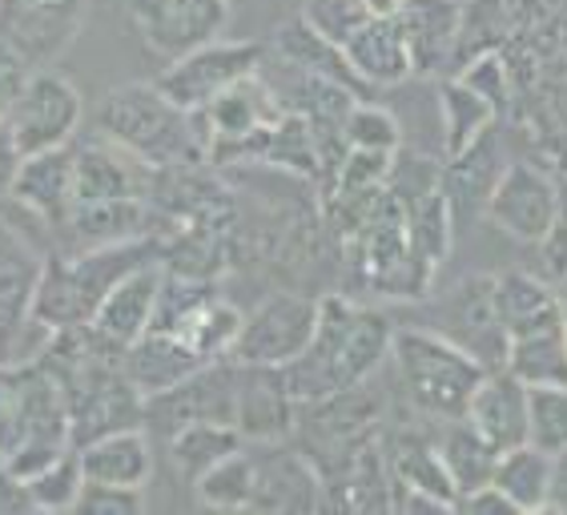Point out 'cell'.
<instances>
[{
	"label": "cell",
	"mask_w": 567,
	"mask_h": 515,
	"mask_svg": "<svg viewBox=\"0 0 567 515\" xmlns=\"http://www.w3.org/2000/svg\"><path fill=\"white\" fill-rule=\"evenodd\" d=\"M394 322L382 310L362 307L347 295L318 298V330L310 347L282 367L295 403H318L350 387H362L391 354Z\"/></svg>",
	"instance_id": "cell-1"
},
{
	"label": "cell",
	"mask_w": 567,
	"mask_h": 515,
	"mask_svg": "<svg viewBox=\"0 0 567 515\" xmlns=\"http://www.w3.org/2000/svg\"><path fill=\"white\" fill-rule=\"evenodd\" d=\"M73 451L65 383L49 362H0V463L21 483Z\"/></svg>",
	"instance_id": "cell-2"
},
{
	"label": "cell",
	"mask_w": 567,
	"mask_h": 515,
	"mask_svg": "<svg viewBox=\"0 0 567 515\" xmlns=\"http://www.w3.org/2000/svg\"><path fill=\"white\" fill-rule=\"evenodd\" d=\"M97 130L157 169L202 165L209 157V137L202 117L177 110L157 85L110 89L101 101Z\"/></svg>",
	"instance_id": "cell-3"
},
{
	"label": "cell",
	"mask_w": 567,
	"mask_h": 515,
	"mask_svg": "<svg viewBox=\"0 0 567 515\" xmlns=\"http://www.w3.org/2000/svg\"><path fill=\"white\" fill-rule=\"evenodd\" d=\"M153 258H162V254H157V241L150 238L93 246L81 258H49L41 266V278H37L29 318H37L49 330L85 327L97 315L101 298L110 295L130 270L153 262Z\"/></svg>",
	"instance_id": "cell-4"
},
{
	"label": "cell",
	"mask_w": 567,
	"mask_h": 515,
	"mask_svg": "<svg viewBox=\"0 0 567 515\" xmlns=\"http://www.w3.org/2000/svg\"><path fill=\"white\" fill-rule=\"evenodd\" d=\"M391 359L406 391V403L415 406L423 423H435V428L467 415L471 395L487 374V367L475 354H467L423 322L394 330Z\"/></svg>",
	"instance_id": "cell-5"
},
{
	"label": "cell",
	"mask_w": 567,
	"mask_h": 515,
	"mask_svg": "<svg viewBox=\"0 0 567 515\" xmlns=\"http://www.w3.org/2000/svg\"><path fill=\"white\" fill-rule=\"evenodd\" d=\"M495 282H499L495 275L463 278V282L451 286L447 295H439L431 318L423 322L455 347H463L467 354H475L487 371L507 367V327H503Z\"/></svg>",
	"instance_id": "cell-6"
},
{
	"label": "cell",
	"mask_w": 567,
	"mask_h": 515,
	"mask_svg": "<svg viewBox=\"0 0 567 515\" xmlns=\"http://www.w3.org/2000/svg\"><path fill=\"white\" fill-rule=\"evenodd\" d=\"M262 56H266V44L221 41L218 37V41H209V44H202V49H194V53L169 61V69H165L153 85L162 89L177 110L202 113L206 105H214L229 85L254 78V73L262 69Z\"/></svg>",
	"instance_id": "cell-7"
},
{
	"label": "cell",
	"mask_w": 567,
	"mask_h": 515,
	"mask_svg": "<svg viewBox=\"0 0 567 515\" xmlns=\"http://www.w3.org/2000/svg\"><path fill=\"white\" fill-rule=\"evenodd\" d=\"M81 117H85L81 93L61 73H53V69L49 73H29L21 97L12 105V145H17L21 157L61 150L81 130Z\"/></svg>",
	"instance_id": "cell-8"
},
{
	"label": "cell",
	"mask_w": 567,
	"mask_h": 515,
	"mask_svg": "<svg viewBox=\"0 0 567 515\" xmlns=\"http://www.w3.org/2000/svg\"><path fill=\"white\" fill-rule=\"evenodd\" d=\"M130 24L150 53L177 61L226 33L229 0H130Z\"/></svg>",
	"instance_id": "cell-9"
},
{
	"label": "cell",
	"mask_w": 567,
	"mask_h": 515,
	"mask_svg": "<svg viewBox=\"0 0 567 515\" xmlns=\"http://www.w3.org/2000/svg\"><path fill=\"white\" fill-rule=\"evenodd\" d=\"M318 330V298L270 295L262 307L241 322L238 347L229 359L250 367H286L310 347Z\"/></svg>",
	"instance_id": "cell-10"
},
{
	"label": "cell",
	"mask_w": 567,
	"mask_h": 515,
	"mask_svg": "<svg viewBox=\"0 0 567 515\" xmlns=\"http://www.w3.org/2000/svg\"><path fill=\"white\" fill-rule=\"evenodd\" d=\"M85 24V0L0 4V37L29 73H49Z\"/></svg>",
	"instance_id": "cell-11"
},
{
	"label": "cell",
	"mask_w": 567,
	"mask_h": 515,
	"mask_svg": "<svg viewBox=\"0 0 567 515\" xmlns=\"http://www.w3.org/2000/svg\"><path fill=\"white\" fill-rule=\"evenodd\" d=\"M559 214V182L532 162L503 169L499 186L487 202V218L519 246H539Z\"/></svg>",
	"instance_id": "cell-12"
},
{
	"label": "cell",
	"mask_w": 567,
	"mask_h": 515,
	"mask_svg": "<svg viewBox=\"0 0 567 515\" xmlns=\"http://www.w3.org/2000/svg\"><path fill=\"white\" fill-rule=\"evenodd\" d=\"M254 499L250 512H322V475L302 451L278 443H254Z\"/></svg>",
	"instance_id": "cell-13"
},
{
	"label": "cell",
	"mask_w": 567,
	"mask_h": 515,
	"mask_svg": "<svg viewBox=\"0 0 567 515\" xmlns=\"http://www.w3.org/2000/svg\"><path fill=\"white\" fill-rule=\"evenodd\" d=\"M162 282H165L162 258H153V262L130 270L110 295L101 298V307L89 327L97 330L113 351L125 354L133 342L153 327V310H157V298H162Z\"/></svg>",
	"instance_id": "cell-14"
},
{
	"label": "cell",
	"mask_w": 567,
	"mask_h": 515,
	"mask_svg": "<svg viewBox=\"0 0 567 515\" xmlns=\"http://www.w3.org/2000/svg\"><path fill=\"white\" fill-rule=\"evenodd\" d=\"M298 403L286 391L282 367H250L238 362V419L234 428L246 443H282L295 435Z\"/></svg>",
	"instance_id": "cell-15"
},
{
	"label": "cell",
	"mask_w": 567,
	"mask_h": 515,
	"mask_svg": "<svg viewBox=\"0 0 567 515\" xmlns=\"http://www.w3.org/2000/svg\"><path fill=\"white\" fill-rule=\"evenodd\" d=\"M467 423L499 451L519 447L527 443V423H532V387L507 367H495L483 374V383L471 395Z\"/></svg>",
	"instance_id": "cell-16"
},
{
	"label": "cell",
	"mask_w": 567,
	"mask_h": 515,
	"mask_svg": "<svg viewBox=\"0 0 567 515\" xmlns=\"http://www.w3.org/2000/svg\"><path fill=\"white\" fill-rule=\"evenodd\" d=\"M9 198H17L24 209H33L44 226L65 230L76 206V150L61 145L49 154L24 157Z\"/></svg>",
	"instance_id": "cell-17"
},
{
	"label": "cell",
	"mask_w": 567,
	"mask_h": 515,
	"mask_svg": "<svg viewBox=\"0 0 567 515\" xmlns=\"http://www.w3.org/2000/svg\"><path fill=\"white\" fill-rule=\"evenodd\" d=\"M507 371L527 387H567V307L507 327Z\"/></svg>",
	"instance_id": "cell-18"
},
{
	"label": "cell",
	"mask_w": 567,
	"mask_h": 515,
	"mask_svg": "<svg viewBox=\"0 0 567 515\" xmlns=\"http://www.w3.org/2000/svg\"><path fill=\"white\" fill-rule=\"evenodd\" d=\"M399 24H403L411 56H415V73L423 78L451 73L458 24H463V0H406Z\"/></svg>",
	"instance_id": "cell-19"
},
{
	"label": "cell",
	"mask_w": 567,
	"mask_h": 515,
	"mask_svg": "<svg viewBox=\"0 0 567 515\" xmlns=\"http://www.w3.org/2000/svg\"><path fill=\"white\" fill-rule=\"evenodd\" d=\"M202 367H209V362H202L186 342L157 327L145 330L142 339L121 354V371H125V379H130L145 399L174 391V387H182L186 379H194Z\"/></svg>",
	"instance_id": "cell-20"
},
{
	"label": "cell",
	"mask_w": 567,
	"mask_h": 515,
	"mask_svg": "<svg viewBox=\"0 0 567 515\" xmlns=\"http://www.w3.org/2000/svg\"><path fill=\"white\" fill-rule=\"evenodd\" d=\"M342 53H347L350 69L359 73L367 89H391L415 78V56H411V44H406L399 17L367 21L342 44Z\"/></svg>",
	"instance_id": "cell-21"
},
{
	"label": "cell",
	"mask_w": 567,
	"mask_h": 515,
	"mask_svg": "<svg viewBox=\"0 0 567 515\" xmlns=\"http://www.w3.org/2000/svg\"><path fill=\"white\" fill-rule=\"evenodd\" d=\"M503 150L495 142V133L487 130L480 142L463 150L458 157H447V169H443V186H447L451 214L458 218H480L487 214V202H492L495 186L503 177Z\"/></svg>",
	"instance_id": "cell-22"
},
{
	"label": "cell",
	"mask_w": 567,
	"mask_h": 515,
	"mask_svg": "<svg viewBox=\"0 0 567 515\" xmlns=\"http://www.w3.org/2000/svg\"><path fill=\"white\" fill-rule=\"evenodd\" d=\"M85 480L117 483V487H145L153 480V443L142 428L113 431L105 439H93L76 447Z\"/></svg>",
	"instance_id": "cell-23"
},
{
	"label": "cell",
	"mask_w": 567,
	"mask_h": 515,
	"mask_svg": "<svg viewBox=\"0 0 567 515\" xmlns=\"http://www.w3.org/2000/svg\"><path fill=\"white\" fill-rule=\"evenodd\" d=\"M274 53L282 56L290 69H302V73H315V78H327V81H339L347 85L350 93H367L362 78L350 69L347 53H342V44L327 41L322 33H315L302 17H290V21L274 33Z\"/></svg>",
	"instance_id": "cell-24"
},
{
	"label": "cell",
	"mask_w": 567,
	"mask_h": 515,
	"mask_svg": "<svg viewBox=\"0 0 567 515\" xmlns=\"http://www.w3.org/2000/svg\"><path fill=\"white\" fill-rule=\"evenodd\" d=\"M435 447H439V460H443V472H447L455 495L487 487L495 475V463H499V455H503L495 443H487L480 431L471 428L467 415L443 423V428L435 431Z\"/></svg>",
	"instance_id": "cell-25"
},
{
	"label": "cell",
	"mask_w": 567,
	"mask_h": 515,
	"mask_svg": "<svg viewBox=\"0 0 567 515\" xmlns=\"http://www.w3.org/2000/svg\"><path fill=\"white\" fill-rule=\"evenodd\" d=\"M386 447V463H391V480L406 483V487H419V492L435 495L443 504L455 507V487H451L447 472H443V460H439L435 435L419 428L394 431V439L382 443Z\"/></svg>",
	"instance_id": "cell-26"
},
{
	"label": "cell",
	"mask_w": 567,
	"mask_h": 515,
	"mask_svg": "<svg viewBox=\"0 0 567 515\" xmlns=\"http://www.w3.org/2000/svg\"><path fill=\"white\" fill-rule=\"evenodd\" d=\"M551 480H556V455H547V451L532 447V443L503 451L492 475V483L519 507V515L547 512Z\"/></svg>",
	"instance_id": "cell-27"
},
{
	"label": "cell",
	"mask_w": 567,
	"mask_h": 515,
	"mask_svg": "<svg viewBox=\"0 0 567 515\" xmlns=\"http://www.w3.org/2000/svg\"><path fill=\"white\" fill-rule=\"evenodd\" d=\"M165 443H169V463L177 467V475L197 483L209 467H218L226 455L246 447V435L238 428H229V423L197 419V423H186L182 431H174Z\"/></svg>",
	"instance_id": "cell-28"
},
{
	"label": "cell",
	"mask_w": 567,
	"mask_h": 515,
	"mask_svg": "<svg viewBox=\"0 0 567 515\" xmlns=\"http://www.w3.org/2000/svg\"><path fill=\"white\" fill-rule=\"evenodd\" d=\"M439 105H443V154L447 157H458L463 150L480 142L483 133L495 125V105L483 93L467 85L463 78H447L443 89H439Z\"/></svg>",
	"instance_id": "cell-29"
},
{
	"label": "cell",
	"mask_w": 567,
	"mask_h": 515,
	"mask_svg": "<svg viewBox=\"0 0 567 515\" xmlns=\"http://www.w3.org/2000/svg\"><path fill=\"white\" fill-rule=\"evenodd\" d=\"M254 472H258V467H254V447L246 443V447L226 455L218 467H209V472L194 483L197 504L214 507V512H250Z\"/></svg>",
	"instance_id": "cell-30"
},
{
	"label": "cell",
	"mask_w": 567,
	"mask_h": 515,
	"mask_svg": "<svg viewBox=\"0 0 567 515\" xmlns=\"http://www.w3.org/2000/svg\"><path fill=\"white\" fill-rule=\"evenodd\" d=\"M507 0H463V24H458L455 61H451V78L463 73L471 61L487 53H499V41L507 37Z\"/></svg>",
	"instance_id": "cell-31"
},
{
	"label": "cell",
	"mask_w": 567,
	"mask_h": 515,
	"mask_svg": "<svg viewBox=\"0 0 567 515\" xmlns=\"http://www.w3.org/2000/svg\"><path fill=\"white\" fill-rule=\"evenodd\" d=\"M24 487H29V499H33L37 512H73L76 499H81V487H85V472H81L76 451L61 455L53 467H44Z\"/></svg>",
	"instance_id": "cell-32"
},
{
	"label": "cell",
	"mask_w": 567,
	"mask_h": 515,
	"mask_svg": "<svg viewBox=\"0 0 567 515\" xmlns=\"http://www.w3.org/2000/svg\"><path fill=\"white\" fill-rule=\"evenodd\" d=\"M527 443L547 451V455L567 451V387H532Z\"/></svg>",
	"instance_id": "cell-33"
},
{
	"label": "cell",
	"mask_w": 567,
	"mask_h": 515,
	"mask_svg": "<svg viewBox=\"0 0 567 515\" xmlns=\"http://www.w3.org/2000/svg\"><path fill=\"white\" fill-rule=\"evenodd\" d=\"M347 145L350 150H379V154H399L403 145V125L394 121L391 110L371 105V101H354V110L347 113Z\"/></svg>",
	"instance_id": "cell-34"
},
{
	"label": "cell",
	"mask_w": 567,
	"mask_h": 515,
	"mask_svg": "<svg viewBox=\"0 0 567 515\" xmlns=\"http://www.w3.org/2000/svg\"><path fill=\"white\" fill-rule=\"evenodd\" d=\"M298 17H302L315 33H322L334 44H347L362 24L371 21L359 0H302V12H298Z\"/></svg>",
	"instance_id": "cell-35"
},
{
	"label": "cell",
	"mask_w": 567,
	"mask_h": 515,
	"mask_svg": "<svg viewBox=\"0 0 567 515\" xmlns=\"http://www.w3.org/2000/svg\"><path fill=\"white\" fill-rule=\"evenodd\" d=\"M73 512L81 515H137L145 512V487H117V483L85 480Z\"/></svg>",
	"instance_id": "cell-36"
},
{
	"label": "cell",
	"mask_w": 567,
	"mask_h": 515,
	"mask_svg": "<svg viewBox=\"0 0 567 515\" xmlns=\"http://www.w3.org/2000/svg\"><path fill=\"white\" fill-rule=\"evenodd\" d=\"M455 78H463L475 93H483V97L492 101L495 113H503V105H507V61H503V49L499 53L480 56V61H471Z\"/></svg>",
	"instance_id": "cell-37"
},
{
	"label": "cell",
	"mask_w": 567,
	"mask_h": 515,
	"mask_svg": "<svg viewBox=\"0 0 567 515\" xmlns=\"http://www.w3.org/2000/svg\"><path fill=\"white\" fill-rule=\"evenodd\" d=\"M455 512H463V515H519V507H515L495 483H487V487H475V492L458 495Z\"/></svg>",
	"instance_id": "cell-38"
},
{
	"label": "cell",
	"mask_w": 567,
	"mask_h": 515,
	"mask_svg": "<svg viewBox=\"0 0 567 515\" xmlns=\"http://www.w3.org/2000/svg\"><path fill=\"white\" fill-rule=\"evenodd\" d=\"M21 162L24 157L17 154V145H12V133H0V198L12 194V182H17Z\"/></svg>",
	"instance_id": "cell-39"
},
{
	"label": "cell",
	"mask_w": 567,
	"mask_h": 515,
	"mask_svg": "<svg viewBox=\"0 0 567 515\" xmlns=\"http://www.w3.org/2000/svg\"><path fill=\"white\" fill-rule=\"evenodd\" d=\"M547 512H567V451L564 455H556V480H551Z\"/></svg>",
	"instance_id": "cell-40"
},
{
	"label": "cell",
	"mask_w": 567,
	"mask_h": 515,
	"mask_svg": "<svg viewBox=\"0 0 567 515\" xmlns=\"http://www.w3.org/2000/svg\"><path fill=\"white\" fill-rule=\"evenodd\" d=\"M359 4L367 9L371 21H386V17H399V12H403L406 0H359Z\"/></svg>",
	"instance_id": "cell-41"
},
{
	"label": "cell",
	"mask_w": 567,
	"mask_h": 515,
	"mask_svg": "<svg viewBox=\"0 0 567 515\" xmlns=\"http://www.w3.org/2000/svg\"><path fill=\"white\" fill-rule=\"evenodd\" d=\"M559 298H564V307H567V275H564V282H559Z\"/></svg>",
	"instance_id": "cell-42"
},
{
	"label": "cell",
	"mask_w": 567,
	"mask_h": 515,
	"mask_svg": "<svg viewBox=\"0 0 567 515\" xmlns=\"http://www.w3.org/2000/svg\"><path fill=\"white\" fill-rule=\"evenodd\" d=\"M21 4H53V0H21Z\"/></svg>",
	"instance_id": "cell-43"
},
{
	"label": "cell",
	"mask_w": 567,
	"mask_h": 515,
	"mask_svg": "<svg viewBox=\"0 0 567 515\" xmlns=\"http://www.w3.org/2000/svg\"><path fill=\"white\" fill-rule=\"evenodd\" d=\"M0 4H4V0H0Z\"/></svg>",
	"instance_id": "cell-44"
}]
</instances>
